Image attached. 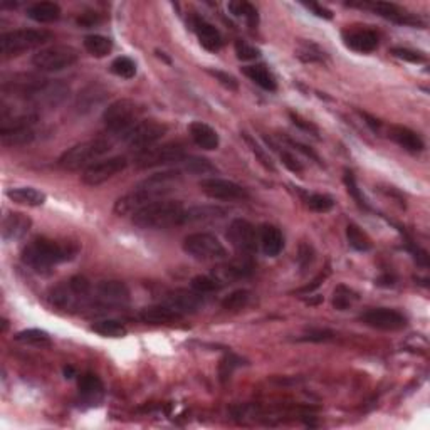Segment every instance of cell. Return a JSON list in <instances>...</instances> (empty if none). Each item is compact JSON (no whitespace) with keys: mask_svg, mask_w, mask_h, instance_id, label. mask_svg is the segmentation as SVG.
Instances as JSON below:
<instances>
[{"mask_svg":"<svg viewBox=\"0 0 430 430\" xmlns=\"http://www.w3.org/2000/svg\"><path fill=\"white\" fill-rule=\"evenodd\" d=\"M242 138L246 140V143L249 144V148H251V151L254 153L255 156H258V160L260 161V163H262V167L266 168V170H271V172H274L276 168H274V163H272V160H271V156L267 155V151L264 150L262 147H260V144L255 142L254 138H252V136L249 135V133H246V131H242Z\"/></svg>","mask_w":430,"mask_h":430,"instance_id":"obj_46","label":"cell"},{"mask_svg":"<svg viewBox=\"0 0 430 430\" xmlns=\"http://www.w3.org/2000/svg\"><path fill=\"white\" fill-rule=\"evenodd\" d=\"M343 181H345L346 190H348L350 195L353 197L355 200H357V204H358L359 207H362V209H368V204H366L365 197H363L362 190L358 188L357 177H355V173L351 172V170H348V168H346V170H345V175H343Z\"/></svg>","mask_w":430,"mask_h":430,"instance_id":"obj_47","label":"cell"},{"mask_svg":"<svg viewBox=\"0 0 430 430\" xmlns=\"http://www.w3.org/2000/svg\"><path fill=\"white\" fill-rule=\"evenodd\" d=\"M185 207L179 200H156L133 215L135 225L142 229L161 230L181 225Z\"/></svg>","mask_w":430,"mask_h":430,"instance_id":"obj_3","label":"cell"},{"mask_svg":"<svg viewBox=\"0 0 430 430\" xmlns=\"http://www.w3.org/2000/svg\"><path fill=\"white\" fill-rule=\"evenodd\" d=\"M106 96L108 91L103 88L101 84H98V82H91V84L86 86V88L77 94L74 108H76L77 113L86 114L89 113V111L96 110V106L101 105V103L106 99Z\"/></svg>","mask_w":430,"mask_h":430,"instance_id":"obj_24","label":"cell"},{"mask_svg":"<svg viewBox=\"0 0 430 430\" xmlns=\"http://www.w3.org/2000/svg\"><path fill=\"white\" fill-rule=\"evenodd\" d=\"M362 117L366 119V123L371 126V130H375V131L380 130V125H382V123H380L378 119L373 118V117H370V114H368V113H362Z\"/></svg>","mask_w":430,"mask_h":430,"instance_id":"obj_61","label":"cell"},{"mask_svg":"<svg viewBox=\"0 0 430 430\" xmlns=\"http://www.w3.org/2000/svg\"><path fill=\"white\" fill-rule=\"evenodd\" d=\"M289 118H291L292 125L299 128V130L306 131V133H311V135H314V136H318V135H320V131H318V128L314 126L311 121H308V119H304L303 117H299V114H296V113H289Z\"/></svg>","mask_w":430,"mask_h":430,"instance_id":"obj_55","label":"cell"},{"mask_svg":"<svg viewBox=\"0 0 430 430\" xmlns=\"http://www.w3.org/2000/svg\"><path fill=\"white\" fill-rule=\"evenodd\" d=\"M63 10H61L59 3L56 2H36L27 7L26 15L31 20L39 24H51L56 22L61 17Z\"/></svg>","mask_w":430,"mask_h":430,"instance_id":"obj_28","label":"cell"},{"mask_svg":"<svg viewBox=\"0 0 430 430\" xmlns=\"http://www.w3.org/2000/svg\"><path fill=\"white\" fill-rule=\"evenodd\" d=\"M259 244L264 254L269 255V258H276L284 249L283 232L276 225L264 224L259 229Z\"/></svg>","mask_w":430,"mask_h":430,"instance_id":"obj_27","label":"cell"},{"mask_svg":"<svg viewBox=\"0 0 430 430\" xmlns=\"http://www.w3.org/2000/svg\"><path fill=\"white\" fill-rule=\"evenodd\" d=\"M241 365H244V359L235 357V355L229 353L225 355L224 358H222L221 366H218V373H221V380L222 382H225L227 378H230V375L234 373L235 368H239Z\"/></svg>","mask_w":430,"mask_h":430,"instance_id":"obj_49","label":"cell"},{"mask_svg":"<svg viewBox=\"0 0 430 430\" xmlns=\"http://www.w3.org/2000/svg\"><path fill=\"white\" fill-rule=\"evenodd\" d=\"M202 192L207 197L215 198V200H244V198L249 197L247 190L242 185L235 184L232 180L218 179V177H210V179L200 180L198 184Z\"/></svg>","mask_w":430,"mask_h":430,"instance_id":"obj_15","label":"cell"},{"mask_svg":"<svg viewBox=\"0 0 430 430\" xmlns=\"http://www.w3.org/2000/svg\"><path fill=\"white\" fill-rule=\"evenodd\" d=\"M77 388H80V395L82 396V400H86L91 405H96L103 399V394H105L101 378L94 373L81 375L80 382H77Z\"/></svg>","mask_w":430,"mask_h":430,"instance_id":"obj_29","label":"cell"},{"mask_svg":"<svg viewBox=\"0 0 430 430\" xmlns=\"http://www.w3.org/2000/svg\"><path fill=\"white\" fill-rule=\"evenodd\" d=\"M207 73L210 74V76L215 77L218 82H221L222 86L230 91H237L239 89V82L237 80H235L234 76H230L229 73H224V71H218V69H207Z\"/></svg>","mask_w":430,"mask_h":430,"instance_id":"obj_54","label":"cell"},{"mask_svg":"<svg viewBox=\"0 0 430 430\" xmlns=\"http://www.w3.org/2000/svg\"><path fill=\"white\" fill-rule=\"evenodd\" d=\"M304 200L309 209L314 210V212H320V214L329 212V210L334 207L333 197L326 195V193H308Z\"/></svg>","mask_w":430,"mask_h":430,"instance_id":"obj_44","label":"cell"},{"mask_svg":"<svg viewBox=\"0 0 430 430\" xmlns=\"http://www.w3.org/2000/svg\"><path fill=\"white\" fill-rule=\"evenodd\" d=\"M80 59V54L71 45H51V47H45L37 51L32 56V64L39 71L45 73H57L64 71L74 66Z\"/></svg>","mask_w":430,"mask_h":430,"instance_id":"obj_7","label":"cell"},{"mask_svg":"<svg viewBox=\"0 0 430 430\" xmlns=\"http://www.w3.org/2000/svg\"><path fill=\"white\" fill-rule=\"evenodd\" d=\"M111 150V143L106 138H94L74 144V147L66 150L59 156L57 163L61 168L69 172L81 170V168H88L89 165L96 163L103 155H106Z\"/></svg>","mask_w":430,"mask_h":430,"instance_id":"obj_4","label":"cell"},{"mask_svg":"<svg viewBox=\"0 0 430 430\" xmlns=\"http://www.w3.org/2000/svg\"><path fill=\"white\" fill-rule=\"evenodd\" d=\"M110 71L113 73L114 76L123 77V80H131V77H135L136 74V64L133 59H130V57L119 56L111 63Z\"/></svg>","mask_w":430,"mask_h":430,"instance_id":"obj_43","label":"cell"},{"mask_svg":"<svg viewBox=\"0 0 430 430\" xmlns=\"http://www.w3.org/2000/svg\"><path fill=\"white\" fill-rule=\"evenodd\" d=\"M325 278H326V274H320L316 279L313 281V284H308V286H306V288H301L297 292H301V295H308V292H313L314 289H318V288L321 286V283H322V281H325Z\"/></svg>","mask_w":430,"mask_h":430,"instance_id":"obj_60","label":"cell"},{"mask_svg":"<svg viewBox=\"0 0 430 430\" xmlns=\"http://www.w3.org/2000/svg\"><path fill=\"white\" fill-rule=\"evenodd\" d=\"M296 57L303 63H325L326 52L313 40H299L296 47Z\"/></svg>","mask_w":430,"mask_h":430,"instance_id":"obj_34","label":"cell"},{"mask_svg":"<svg viewBox=\"0 0 430 430\" xmlns=\"http://www.w3.org/2000/svg\"><path fill=\"white\" fill-rule=\"evenodd\" d=\"M84 49L91 56L105 57L113 51V40L101 34H91L84 37Z\"/></svg>","mask_w":430,"mask_h":430,"instance_id":"obj_35","label":"cell"},{"mask_svg":"<svg viewBox=\"0 0 430 430\" xmlns=\"http://www.w3.org/2000/svg\"><path fill=\"white\" fill-rule=\"evenodd\" d=\"M64 376H66V378H73L74 368L73 366H64Z\"/></svg>","mask_w":430,"mask_h":430,"instance_id":"obj_63","label":"cell"},{"mask_svg":"<svg viewBox=\"0 0 430 430\" xmlns=\"http://www.w3.org/2000/svg\"><path fill=\"white\" fill-rule=\"evenodd\" d=\"M163 304L170 306L172 309L185 316V314L197 313L204 304V297L193 289H175L165 295Z\"/></svg>","mask_w":430,"mask_h":430,"instance_id":"obj_17","label":"cell"},{"mask_svg":"<svg viewBox=\"0 0 430 430\" xmlns=\"http://www.w3.org/2000/svg\"><path fill=\"white\" fill-rule=\"evenodd\" d=\"M181 180V172L180 170H167V172H158L153 173V175L144 179L142 184H138L131 192L125 193L123 197H119L114 202V214L119 217H125V215H135L138 210H142L143 207L153 204V202L158 200L160 197L167 195L168 192H172L173 187Z\"/></svg>","mask_w":430,"mask_h":430,"instance_id":"obj_1","label":"cell"},{"mask_svg":"<svg viewBox=\"0 0 430 430\" xmlns=\"http://www.w3.org/2000/svg\"><path fill=\"white\" fill-rule=\"evenodd\" d=\"M288 143L291 144V147H295L297 151H301V153H304L306 156H309V158L311 160H314V161H318V163H321V158L320 156H318V153L313 150L311 147H306V144H303V143H299V142H296V140H291V138H288Z\"/></svg>","mask_w":430,"mask_h":430,"instance_id":"obj_57","label":"cell"},{"mask_svg":"<svg viewBox=\"0 0 430 430\" xmlns=\"http://www.w3.org/2000/svg\"><path fill=\"white\" fill-rule=\"evenodd\" d=\"M36 114H20L12 119H2V126H0L2 143L9 147L31 143L36 138Z\"/></svg>","mask_w":430,"mask_h":430,"instance_id":"obj_11","label":"cell"},{"mask_svg":"<svg viewBox=\"0 0 430 430\" xmlns=\"http://www.w3.org/2000/svg\"><path fill=\"white\" fill-rule=\"evenodd\" d=\"M227 9L232 12L235 17L246 19L247 24H249L251 27H255L259 24L258 9H255V7L249 2H244V0H237V2H229Z\"/></svg>","mask_w":430,"mask_h":430,"instance_id":"obj_38","label":"cell"},{"mask_svg":"<svg viewBox=\"0 0 430 430\" xmlns=\"http://www.w3.org/2000/svg\"><path fill=\"white\" fill-rule=\"evenodd\" d=\"M52 39V34L44 29H15V31L3 32L0 36V52L2 57L20 56L22 52L39 47Z\"/></svg>","mask_w":430,"mask_h":430,"instance_id":"obj_5","label":"cell"},{"mask_svg":"<svg viewBox=\"0 0 430 430\" xmlns=\"http://www.w3.org/2000/svg\"><path fill=\"white\" fill-rule=\"evenodd\" d=\"M181 165H184L185 172L195 173V175H207V173L217 172V168L210 163V160L202 158V156H185Z\"/></svg>","mask_w":430,"mask_h":430,"instance_id":"obj_41","label":"cell"},{"mask_svg":"<svg viewBox=\"0 0 430 430\" xmlns=\"http://www.w3.org/2000/svg\"><path fill=\"white\" fill-rule=\"evenodd\" d=\"M168 126L165 123L156 121V119H144V121H138L121 136L125 143L133 150L143 151L150 148L156 142H160L165 135H167Z\"/></svg>","mask_w":430,"mask_h":430,"instance_id":"obj_10","label":"cell"},{"mask_svg":"<svg viewBox=\"0 0 430 430\" xmlns=\"http://www.w3.org/2000/svg\"><path fill=\"white\" fill-rule=\"evenodd\" d=\"M32 227V221L20 212H9L2 221L3 242H17L27 235Z\"/></svg>","mask_w":430,"mask_h":430,"instance_id":"obj_21","label":"cell"},{"mask_svg":"<svg viewBox=\"0 0 430 430\" xmlns=\"http://www.w3.org/2000/svg\"><path fill=\"white\" fill-rule=\"evenodd\" d=\"M227 239L239 254L251 255L258 251L259 234L255 227L246 218H234L230 222L229 230H227Z\"/></svg>","mask_w":430,"mask_h":430,"instance_id":"obj_13","label":"cell"},{"mask_svg":"<svg viewBox=\"0 0 430 430\" xmlns=\"http://www.w3.org/2000/svg\"><path fill=\"white\" fill-rule=\"evenodd\" d=\"M235 54H237V57L241 61H254L260 57V51L258 47H254V45H251L249 43H246V40H235L234 44Z\"/></svg>","mask_w":430,"mask_h":430,"instance_id":"obj_50","label":"cell"},{"mask_svg":"<svg viewBox=\"0 0 430 430\" xmlns=\"http://www.w3.org/2000/svg\"><path fill=\"white\" fill-rule=\"evenodd\" d=\"M91 332L106 338H123L126 336L128 329L126 326L118 320H101L94 322V325H91Z\"/></svg>","mask_w":430,"mask_h":430,"instance_id":"obj_37","label":"cell"},{"mask_svg":"<svg viewBox=\"0 0 430 430\" xmlns=\"http://www.w3.org/2000/svg\"><path fill=\"white\" fill-rule=\"evenodd\" d=\"M188 133L190 138L193 140V143H195L198 148H202V150H209V151L217 150L218 144H221L217 131H215L210 125H207V123L202 121L190 123Z\"/></svg>","mask_w":430,"mask_h":430,"instance_id":"obj_26","label":"cell"},{"mask_svg":"<svg viewBox=\"0 0 430 430\" xmlns=\"http://www.w3.org/2000/svg\"><path fill=\"white\" fill-rule=\"evenodd\" d=\"M68 283V286L71 288V291L76 295L77 297H81L82 301H86L91 296V292H93V288H91V283L88 279L84 278V276H73L71 279L66 281Z\"/></svg>","mask_w":430,"mask_h":430,"instance_id":"obj_48","label":"cell"},{"mask_svg":"<svg viewBox=\"0 0 430 430\" xmlns=\"http://www.w3.org/2000/svg\"><path fill=\"white\" fill-rule=\"evenodd\" d=\"M229 210L221 205H192L184 210L181 224H209L224 218Z\"/></svg>","mask_w":430,"mask_h":430,"instance_id":"obj_22","label":"cell"},{"mask_svg":"<svg viewBox=\"0 0 430 430\" xmlns=\"http://www.w3.org/2000/svg\"><path fill=\"white\" fill-rule=\"evenodd\" d=\"M94 297L105 306H123L130 301V289L121 281H101L94 289Z\"/></svg>","mask_w":430,"mask_h":430,"instance_id":"obj_20","label":"cell"},{"mask_svg":"<svg viewBox=\"0 0 430 430\" xmlns=\"http://www.w3.org/2000/svg\"><path fill=\"white\" fill-rule=\"evenodd\" d=\"M99 20H101V19H99V15L96 14V12H94V14H93V12H89V14H82L81 17L77 19V24H80L81 27L88 29V27H93L94 24H98Z\"/></svg>","mask_w":430,"mask_h":430,"instance_id":"obj_59","label":"cell"},{"mask_svg":"<svg viewBox=\"0 0 430 430\" xmlns=\"http://www.w3.org/2000/svg\"><path fill=\"white\" fill-rule=\"evenodd\" d=\"M128 167V160L125 156H110L106 160H98L96 163L89 165L81 175V181L88 187H98L106 184L118 173H121Z\"/></svg>","mask_w":430,"mask_h":430,"instance_id":"obj_12","label":"cell"},{"mask_svg":"<svg viewBox=\"0 0 430 430\" xmlns=\"http://www.w3.org/2000/svg\"><path fill=\"white\" fill-rule=\"evenodd\" d=\"M251 299V292L247 289H235L229 296L222 299V308L227 311H239V309L246 308Z\"/></svg>","mask_w":430,"mask_h":430,"instance_id":"obj_42","label":"cell"},{"mask_svg":"<svg viewBox=\"0 0 430 430\" xmlns=\"http://www.w3.org/2000/svg\"><path fill=\"white\" fill-rule=\"evenodd\" d=\"M376 284H380V286H394L395 284V278L394 276H383V278H380L376 281Z\"/></svg>","mask_w":430,"mask_h":430,"instance_id":"obj_62","label":"cell"},{"mask_svg":"<svg viewBox=\"0 0 430 430\" xmlns=\"http://www.w3.org/2000/svg\"><path fill=\"white\" fill-rule=\"evenodd\" d=\"M390 138L407 151L419 153L424 150V140L420 138L419 133H415V131L407 126H392Z\"/></svg>","mask_w":430,"mask_h":430,"instance_id":"obj_31","label":"cell"},{"mask_svg":"<svg viewBox=\"0 0 430 430\" xmlns=\"http://www.w3.org/2000/svg\"><path fill=\"white\" fill-rule=\"evenodd\" d=\"M314 262V249L309 244H301L299 252H297V264H299L301 272H304Z\"/></svg>","mask_w":430,"mask_h":430,"instance_id":"obj_53","label":"cell"},{"mask_svg":"<svg viewBox=\"0 0 430 430\" xmlns=\"http://www.w3.org/2000/svg\"><path fill=\"white\" fill-rule=\"evenodd\" d=\"M7 197L19 205L40 207L45 202V193L32 187H17L7 190Z\"/></svg>","mask_w":430,"mask_h":430,"instance_id":"obj_33","label":"cell"},{"mask_svg":"<svg viewBox=\"0 0 430 430\" xmlns=\"http://www.w3.org/2000/svg\"><path fill=\"white\" fill-rule=\"evenodd\" d=\"M346 239H348V244L355 251L366 252L373 247V242H371V239L368 237L365 230H363L359 225L353 224V222H350V224L346 225Z\"/></svg>","mask_w":430,"mask_h":430,"instance_id":"obj_36","label":"cell"},{"mask_svg":"<svg viewBox=\"0 0 430 430\" xmlns=\"http://www.w3.org/2000/svg\"><path fill=\"white\" fill-rule=\"evenodd\" d=\"M303 6L306 7V9L313 10L314 15H318V17H322V19H333V12L329 9H326V7L320 6V3H314V2H303Z\"/></svg>","mask_w":430,"mask_h":430,"instance_id":"obj_58","label":"cell"},{"mask_svg":"<svg viewBox=\"0 0 430 430\" xmlns=\"http://www.w3.org/2000/svg\"><path fill=\"white\" fill-rule=\"evenodd\" d=\"M187 156L185 147L181 143H165L160 147H150L136 155L135 163L138 168H153L161 165L181 163Z\"/></svg>","mask_w":430,"mask_h":430,"instance_id":"obj_9","label":"cell"},{"mask_svg":"<svg viewBox=\"0 0 430 430\" xmlns=\"http://www.w3.org/2000/svg\"><path fill=\"white\" fill-rule=\"evenodd\" d=\"M355 301H358V295L353 289L346 288L345 284H340V286L334 289L333 308L338 309V311H346V309L353 306Z\"/></svg>","mask_w":430,"mask_h":430,"instance_id":"obj_40","label":"cell"},{"mask_svg":"<svg viewBox=\"0 0 430 430\" xmlns=\"http://www.w3.org/2000/svg\"><path fill=\"white\" fill-rule=\"evenodd\" d=\"M138 318L147 325H170V322L180 321L181 314L177 313L175 309H172L170 306L167 304H155V306H148V308H143L140 311Z\"/></svg>","mask_w":430,"mask_h":430,"instance_id":"obj_25","label":"cell"},{"mask_svg":"<svg viewBox=\"0 0 430 430\" xmlns=\"http://www.w3.org/2000/svg\"><path fill=\"white\" fill-rule=\"evenodd\" d=\"M142 108L133 99H118L103 111V123L113 135H125L138 121Z\"/></svg>","mask_w":430,"mask_h":430,"instance_id":"obj_6","label":"cell"},{"mask_svg":"<svg viewBox=\"0 0 430 430\" xmlns=\"http://www.w3.org/2000/svg\"><path fill=\"white\" fill-rule=\"evenodd\" d=\"M359 321L370 328L382 332H396L407 326V318L396 309L390 308H371L359 316Z\"/></svg>","mask_w":430,"mask_h":430,"instance_id":"obj_14","label":"cell"},{"mask_svg":"<svg viewBox=\"0 0 430 430\" xmlns=\"http://www.w3.org/2000/svg\"><path fill=\"white\" fill-rule=\"evenodd\" d=\"M192 27L193 31H195L198 40H200L202 47L210 52L221 51L222 45H224V39H222V34L218 32L217 27H214L212 24L207 22V20L202 17H193Z\"/></svg>","mask_w":430,"mask_h":430,"instance_id":"obj_23","label":"cell"},{"mask_svg":"<svg viewBox=\"0 0 430 430\" xmlns=\"http://www.w3.org/2000/svg\"><path fill=\"white\" fill-rule=\"evenodd\" d=\"M193 291H197L198 295H210V292H215L221 289V283L214 278V276H197V278L192 279L190 283Z\"/></svg>","mask_w":430,"mask_h":430,"instance_id":"obj_45","label":"cell"},{"mask_svg":"<svg viewBox=\"0 0 430 430\" xmlns=\"http://www.w3.org/2000/svg\"><path fill=\"white\" fill-rule=\"evenodd\" d=\"M281 160H283V165L291 170L292 173H303V165L296 160V156H292L289 151H279Z\"/></svg>","mask_w":430,"mask_h":430,"instance_id":"obj_56","label":"cell"},{"mask_svg":"<svg viewBox=\"0 0 430 430\" xmlns=\"http://www.w3.org/2000/svg\"><path fill=\"white\" fill-rule=\"evenodd\" d=\"M358 6L366 7V9L373 10L375 14H378L380 17L392 20L395 24H402V26H422L420 19L415 17L413 14H408L407 10H403L402 7H399L396 3L390 2H363Z\"/></svg>","mask_w":430,"mask_h":430,"instance_id":"obj_19","label":"cell"},{"mask_svg":"<svg viewBox=\"0 0 430 430\" xmlns=\"http://www.w3.org/2000/svg\"><path fill=\"white\" fill-rule=\"evenodd\" d=\"M184 251L197 260L225 259L227 251L217 235L210 232H193L184 239Z\"/></svg>","mask_w":430,"mask_h":430,"instance_id":"obj_8","label":"cell"},{"mask_svg":"<svg viewBox=\"0 0 430 430\" xmlns=\"http://www.w3.org/2000/svg\"><path fill=\"white\" fill-rule=\"evenodd\" d=\"M76 254L77 246L71 242L61 244L47 237H36L24 247L22 262L34 271L44 272L57 264L73 259Z\"/></svg>","mask_w":430,"mask_h":430,"instance_id":"obj_2","label":"cell"},{"mask_svg":"<svg viewBox=\"0 0 430 430\" xmlns=\"http://www.w3.org/2000/svg\"><path fill=\"white\" fill-rule=\"evenodd\" d=\"M392 54H394L395 57H399V59L407 61V63H413V64H420L425 61V56L419 51H412V49L407 47H394L392 49Z\"/></svg>","mask_w":430,"mask_h":430,"instance_id":"obj_52","label":"cell"},{"mask_svg":"<svg viewBox=\"0 0 430 430\" xmlns=\"http://www.w3.org/2000/svg\"><path fill=\"white\" fill-rule=\"evenodd\" d=\"M334 336V333L332 329H326V328H311L308 329L303 336H299L297 340L299 341H309V343H322V341H328L332 340Z\"/></svg>","mask_w":430,"mask_h":430,"instance_id":"obj_51","label":"cell"},{"mask_svg":"<svg viewBox=\"0 0 430 430\" xmlns=\"http://www.w3.org/2000/svg\"><path fill=\"white\" fill-rule=\"evenodd\" d=\"M14 340L19 343H24V345H36V346L51 345V336H49V333H45L43 332V329H37V328L19 332L14 336Z\"/></svg>","mask_w":430,"mask_h":430,"instance_id":"obj_39","label":"cell"},{"mask_svg":"<svg viewBox=\"0 0 430 430\" xmlns=\"http://www.w3.org/2000/svg\"><path fill=\"white\" fill-rule=\"evenodd\" d=\"M242 74L247 76L252 82L260 86L266 91H276L278 89V82L276 77L272 76V73L269 71L266 64H252V66H244Z\"/></svg>","mask_w":430,"mask_h":430,"instance_id":"obj_32","label":"cell"},{"mask_svg":"<svg viewBox=\"0 0 430 430\" xmlns=\"http://www.w3.org/2000/svg\"><path fill=\"white\" fill-rule=\"evenodd\" d=\"M252 272H254V262H252L251 255L241 254V258L215 269L212 276L221 283V286H224V284L232 283V281L249 278Z\"/></svg>","mask_w":430,"mask_h":430,"instance_id":"obj_18","label":"cell"},{"mask_svg":"<svg viewBox=\"0 0 430 430\" xmlns=\"http://www.w3.org/2000/svg\"><path fill=\"white\" fill-rule=\"evenodd\" d=\"M343 43L346 47H350L351 51L368 54L373 52L378 47V34L373 29L368 27H359V26H351L341 32Z\"/></svg>","mask_w":430,"mask_h":430,"instance_id":"obj_16","label":"cell"},{"mask_svg":"<svg viewBox=\"0 0 430 430\" xmlns=\"http://www.w3.org/2000/svg\"><path fill=\"white\" fill-rule=\"evenodd\" d=\"M49 301H51L56 308L66 309V311H73V309H77L80 306L84 304V301L71 291L68 283L52 288L51 292H49Z\"/></svg>","mask_w":430,"mask_h":430,"instance_id":"obj_30","label":"cell"}]
</instances>
